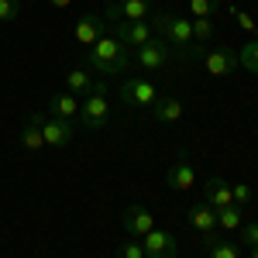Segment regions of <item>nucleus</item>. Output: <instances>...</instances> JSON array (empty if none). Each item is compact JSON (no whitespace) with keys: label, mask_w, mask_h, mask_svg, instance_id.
I'll use <instances>...</instances> for the list:
<instances>
[{"label":"nucleus","mask_w":258,"mask_h":258,"mask_svg":"<svg viewBox=\"0 0 258 258\" xmlns=\"http://www.w3.org/2000/svg\"><path fill=\"white\" fill-rule=\"evenodd\" d=\"M86 66L100 76H120L131 66V48L120 45L117 38H110V35H103L97 45L86 48Z\"/></svg>","instance_id":"f257e3e1"},{"label":"nucleus","mask_w":258,"mask_h":258,"mask_svg":"<svg viewBox=\"0 0 258 258\" xmlns=\"http://www.w3.org/2000/svg\"><path fill=\"white\" fill-rule=\"evenodd\" d=\"M148 24L155 28L159 38H165L169 48H176L179 55H186V59L193 55V21L179 18V14H165V11H159V14L148 18Z\"/></svg>","instance_id":"f03ea898"},{"label":"nucleus","mask_w":258,"mask_h":258,"mask_svg":"<svg viewBox=\"0 0 258 258\" xmlns=\"http://www.w3.org/2000/svg\"><path fill=\"white\" fill-rule=\"evenodd\" d=\"M159 86L152 80H138V76H131V80L120 83V100L127 103V107H141V110H152V103L159 100Z\"/></svg>","instance_id":"7ed1b4c3"},{"label":"nucleus","mask_w":258,"mask_h":258,"mask_svg":"<svg viewBox=\"0 0 258 258\" xmlns=\"http://www.w3.org/2000/svg\"><path fill=\"white\" fill-rule=\"evenodd\" d=\"M80 117H83V127L103 131V127L110 124V103H107V93H90V97L80 103Z\"/></svg>","instance_id":"20e7f679"},{"label":"nucleus","mask_w":258,"mask_h":258,"mask_svg":"<svg viewBox=\"0 0 258 258\" xmlns=\"http://www.w3.org/2000/svg\"><path fill=\"white\" fill-rule=\"evenodd\" d=\"M114 38L120 45H127V48H141V45H148L155 38V28L148 21H117L114 24Z\"/></svg>","instance_id":"39448f33"},{"label":"nucleus","mask_w":258,"mask_h":258,"mask_svg":"<svg viewBox=\"0 0 258 258\" xmlns=\"http://www.w3.org/2000/svg\"><path fill=\"white\" fill-rule=\"evenodd\" d=\"M200 62H203L207 76H231L238 69V52H231V48H203Z\"/></svg>","instance_id":"423d86ee"},{"label":"nucleus","mask_w":258,"mask_h":258,"mask_svg":"<svg viewBox=\"0 0 258 258\" xmlns=\"http://www.w3.org/2000/svg\"><path fill=\"white\" fill-rule=\"evenodd\" d=\"M152 18V0H114L107 4V18L103 21H148Z\"/></svg>","instance_id":"0eeeda50"},{"label":"nucleus","mask_w":258,"mask_h":258,"mask_svg":"<svg viewBox=\"0 0 258 258\" xmlns=\"http://www.w3.org/2000/svg\"><path fill=\"white\" fill-rule=\"evenodd\" d=\"M135 52H138V66L145 73H162V69L169 66V45H165V38H159V35L148 41V45L135 48Z\"/></svg>","instance_id":"6e6552de"},{"label":"nucleus","mask_w":258,"mask_h":258,"mask_svg":"<svg viewBox=\"0 0 258 258\" xmlns=\"http://www.w3.org/2000/svg\"><path fill=\"white\" fill-rule=\"evenodd\" d=\"M41 135H45V145H48V148H66L69 141L76 138V124L45 114V120H41Z\"/></svg>","instance_id":"1a4fd4ad"},{"label":"nucleus","mask_w":258,"mask_h":258,"mask_svg":"<svg viewBox=\"0 0 258 258\" xmlns=\"http://www.w3.org/2000/svg\"><path fill=\"white\" fill-rule=\"evenodd\" d=\"M141 248H145V258H176V238L159 227L141 238Z\"/></svg>","instance_id":"9d476101"},{"label":"nucleus","mask_w":258,"mask_h":258,"mask_svg":"<svg viewBox=\"0 0 258 258\" xmlns=\"http://www.w3.org/2000/svg\"><path fill=\"white\" fill-rule=\"evenodd\" d=\"M193 182H197V172H193V162L186 152H179V159L169 165V172H165V186H172V189H193Z\"/></svg>","instance_id":"9b49d317"},{"label":"nucleus","mask_w":258,"mask_h":258,"mask_svg":"<svg viewBox=\"0 0 258 258\" xmlns=\"http://www.w3.org/2000/svg\"><path fill=\"white\" fill-rule=\"evenodd\" d=\"M103 31H107V21L100 18V14H83L76 21V28H73V38L80 41L83 48H90V45H97L103 38Z\"/></svg>","instance_id":"f8f14e48"},{"label":"nucleus","mask_w":258,"mask_h":258,"mask_svg":"<svg viewBox=\"0 0 258 258\" xmlns=\"http://www.w3.org/2000/svg\"><path fill=\"white\" fill-rule=\"evenodd\" d=\"M124 231L131 234V238H145L148 231H155V217L145 210V207H127L124 210Z\"/></svg>","instance_id":"ddd939ff"},{"label":"nucleus","mask_w":258,"mask_h":258,"mask_svg":"<svg viewBox=\"0 0 258 258\" xmlns=\"http://www.w3.org/2000/svg\"><path fill=\"white\" fill-rule=\"evenodd\" d=\"M41 120H45V114H28V120H24V127H21V145L28 148V152H41V148H48L45 145V135H41Z\"/></svg>","instance_id":"4468645a"},{"label":"nucleus","mask_w":258,"mask_h":258,"mask_svg":"<svg viewBox=\"0 0 258 258\" xmlns=\"http://www.w3.org/2000/svg\"><path fill=\"white\" fill-rule=\"evenodd\" d=\"M203 203L207 207H214V210H224V207H231L234 200H231V182H224V179H207V186H203Z\"/></svg>","instance_id":"2eb2a0df"},{"label":"nucleus","mask_w":258,"mask_h":258,"mask_svg":"<svg viewBox=\"0 0 258 258\" xmlns=\"http://www.w3.org/2000/svg\"><path fill=\"white\" fill-rule=\"evenodd\" d=\"M189 227L200 231V234L217 231V210L207 207V203H193V207H189Z\"/></svg>","instance_id":"dca6fc26"},{"label":"nucleus","mask_w":258,"mask_h":258,"mask_svg":"<svg viewBox=\"0 0 258 258\" xmlns=\"http://www.w3.org/2000/svg\"><path fill=\"white\" fill-rule=\"evenodd\" d=\"M152 117L159 120V124H176L182 117V103L176 97H159L152 103Z\"/></svg>","instance_id":"f3484780"},{"label":"nucleus","mask_w":258,"mask_h":258,"mask_svg":"<svg viewBox=\"0 0 258 258\" xmlns=\"http://www.w3.org/2000/svg\"><path fill=\"white\" fill-rule=\"evenodd\" d=\"M48 114L52 117H62V120H76L80 117V100L73 97V93H59V97H52V103H48Z\"/></svg>","instance_id":"a211bd4d"},{"label":"nucleus","mask_w":258,"mask_h":258,"mask_svg":"<svg viewBox=\"0 0 258 258\" xmlns=\"http://www.w3.org/2000/svg\"><path fill=\"white\" fill-rule=\"evenodd\" d=\"M217 227L220 231H241V207H224V210H217Z\"/></svg>","instance_id":"6ab92c4d"},{"label":"nucleus","mask_w":258,"mask_h":258,"mask_svg":"<svg viewBox=\"0 0 258 258\" xmlns=\"http://www.w3.org/2000/svg\"><path fill=\"white\" fill-rule=\"evenodd\" d=\"M66 86H69V93L73 97H80V93H90V86H93V80L83 73V69H73L69 76H66Z\"/></svg>","instance_id":"aec40b11"},{"label":"nucleus","mask_w":258,"mask_h":258,"mask_svg":"<svg viewBox=\"0 0 258 258\" xmlns=\"http://www.w3.org/2000/svg\"><path fill=\"white\" fill-rule=\"evenodd\" d=\"M238 66H244L248 73L258 76V41H248V45L238 52Z\"/></svg>","instance_id":"412c9836"},{"label":"nucleus","mask_w":258,"mask_h":258,"mask_svg":"<svg viewBox=\"0 0 258 258\" xmlns=\"http://www.w3.org/2000/svg\"><path fill=\"white\" fill-rule=\"evenodd\" d=\"M189 11L193 18H214L220 11V0H189Z\"/></svg>","instance_id":"4be33fe9"},{"label":"nucleus","mask_w":258,"mask_h":258,"mask_svg":"<svg viewBox=\"0 0 258 258\" xmlns=\"http://www.w3.org/2000/svg\"><path fill=\"white\" fill-rule=\"evenodd\" d=\"M207 251H210V258H241V251L234 244H227V241H214Z\"/></svg>","instance_id":"5701e85b"},{"label":"nucleus","mask_w":258,"mask_h":258,"mask_svg":"<svg viewBox=\"0 0 258 258\" xmlns=\"http://www.w3.org/2000/svg\"><path fill=\"white\" fill-rule=\"evenodd\" d=\"M210 35H214L210 18H197L193 21V41H210Z\"/></svg>","instance_id":"b1692460"},{"label":"nucleus","mask_w":258,"mask_h":258,"mask_svg":"<svg viewBox=\"0 0 258 258\" xmlns=\"http://www.w3.org/2000/svg\"><path fill=\"white\" fill-rule=\"evenodd\" d=\"M117 258H145V248H141V241H124L117 248Z\"/></svg>","instance_id":"393cba45"},{"label":"nucleus","mask_w":258,"mask_h":258,"mask_svg":"<svg viewBox=\"0 0 258 258\" xmlns=\"http://www.w3.org/2000/svg\"><path fill=\"white\" fill-rule=\"evenodd\" d=\"M21 14V0H0V21H14Z\"/></svg>","instance_id":"a878e982"},{"label":"nucleus","mask_w":258,"mask_h":258,"mask_svg":"<svg viewBox=\"0 0 258 258\" xmlns=\"http://www.w3.org/2000/svg\"><path fill=\"white\" fill-rule=\"evenodd\" d=\"M231 200H234V207H244V203L251 200V186H248V182H241V186H231Z\"/></svg>","instance_id":"bb28decb"},{"label":"nucleus","mask_w":258,"mask_h":258,"mask_svg":"<svg viewBox=\"0 0 258 258\" xmlns=\"http://www.w3.org/2000/svg\"><path fill=\"white\" fill-rule=\"evenodd\" d=\"M234 18H238V28H241V31H255V28H258L255 18H251V14H244V11H238Z\"/></svg>","instance_id":"cd10ccee"},{"label":"nucleus","mask_w":258,"mask_h":258,"mask_svg":"<svg viewBox=\"0 0 258 258\" xmlns=\"http://www.w3.org/2000/svg\"><path fill=\"white\" fill-rule=\"evenodd\" d=\"M241 234H244V241H248L251 248H258V220H255V224H248V227H241Z\"/></svg>","instance_id":"c85d7f7f"},{"label":"nucleus","mask_w":258,"mask_h":258,"mask_svg":"<svg viewBox=\"0 0 258 258\" xmlns=\"http://www.w3.org/2000/svg\"><path fill=\"white\" fill-rule=\"evenodd\" d=\"M48 4H52V7H55V11H62V7H69V4H73V0H48Z\"/></svg>","instance_id":"c756f323"},{"label":"nucleus","mask_w":258,"mask_h":258,"mask_svg":"<svg viewBox=\"0 0 258 258\" xmlns=\"http://www.w3.org/2000/svg\"><path fill=\"white\" fill-rule=\"evenodd\" d=\"M251 258H258V248H255V251H251Z\"/></svg>","instance_id":"7c9ffc66"},{"label":"nucleus","mask_w":258,"mask_h":258,"mask_svg":"<svg viewBox=\"0 0 258 258\" xmlns=\"http://www.w3.org/2000/svg\"><path fill=\"white\" fill-rule=\"evenodd\" d=\"M103 4H114V0H103Z\"/></svg>","instance_id":"2f4dec72"}]
</instances>
